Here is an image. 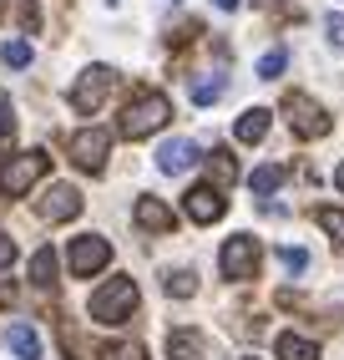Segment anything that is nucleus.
<instances>
[{
  "instance_id": "7c9ffc66",
  "label": "nucleus",
  "mask_w": 344,
  "mask_h": 360,
  "mask_svg": "<svg viewBox=\"0 0 344 360\" xmlns=\"http://www.w3.org/2000/svg\"><path fill=\"white\" fill-rule=\"evenodd\" d=\"M213 6H218V11H238V0H213Z\"/></svg>"
},
{
  "instance_id": "a211bd4d",
  "label": "nucleus",
  "mask_w": 344,
  "mask_h": 360,
  "mask_svg": "<svg viewBox=\"0 0 344 360\" xmlns=\"http://www.w3.org/2000/svg\"><path fill=\"white\" fill-rule=\"evenodd\" d=\"M208 173H213V188H228V183L238 178V162L228 158V148H218V153L208 158Z\"/></svg>"
},
{
  "instance_id": "ddd939ff",
  "label": "nucleus",
  "mask_w": 344,
  "mask_h": 360,
  "mask_svg": "<svg viewBox=\"0 0 344 360\" xmlns=\"http://www.w3.org/2000/svg\"><path fill=\"white\" fill-rule=\"evenodd\" d=\"M268 122H274V112H268V107H249V112L238 117V127H233V137H238V142H263Z\"/></svg>"
},
{
  "instance_id": "f3484780",
  "label": "nucleus",
  "mask_w": 344,
  "mask_h": 360,
  "mask_svg": "<svg viewBox=\"0 0 344 360\" xmlns=\"http://www.w3.org/2000/svg\"><path fill=\"white\" fill-rule=\"evenodd\" d=\"M31 284H41V290L56 284V249H36L31 254Z\"/></svg>"
},
{
  "instance_id": "c85d7f7f",
  "label": "nucleus",
  "mask_w": 344,
  "mask_h": 360,
  "mask_svg": "<svg viewBox=\"0 0 344 360\" xmlns=\"http://www.w3.org/2000/svg\"><path fill=\"white\" fill-rule=\"evenodd\" d=\"M279 259H284V269H293V274L309 269V254L304 249H279Z\"/></svg>"
},
{
  "instance_id": "6ab92c4d",
  "label": "nucleus",
  "mask_w": 344,
  "mask_h": 360,
  "mask_svg": "<svg viewBox=\"0 0 344 360\" xmlns=\"http://www.w3.org/2000/svg\"><path fill=\"white\" fill-rule=\"evenodd\" d=\"M162 290H167L172 300H187V295H198V274H192V269H172V274L162 279Z\"/></svg>"
},
{
  "instance_id": "4be33fe9",
  "label": "nucleus",
  "mask_w": 344,
  "mask_h": 360,
  "mask_svg": "<svg viewBox=\"0 0 344 360\" xmlns=\"http://www.w3.org/2000/svg\"><path fill=\"white\" fill-rule=\"evenodd\" d=\"M223 77H203V82H192V102H198V107H208V102H218V97H223Z\"/></svg>"
},
{
  "instance_id": "7ed1b4c3",
  "label": "nucleus",
  "mask_w": 344,
  "mask_h": 360,
  "mask_svg": "<svg viewBox=\"0 0 344 360\" xmlns=\"http://www.w3.org/2000/svg\"><path fill=\"white\" fill-rule=\"evenodd\" d=\"M132 309H137V284L132 279H112L91 295V320L96 325H121V320H132Z\"/></svg>"
},
{
  "instance_id": "c756f323",
  "label": "nucleus",
  "mask_w": 344,
  "mask_h": 360,
  "mask_svg": "<svg viewBox=\"0 0 344 360\" xmlns=\"http://www.w3.org/2000/svg\"><path fill=\"white\" fill-rule=\"evenodd\" d=\"M6 264H15V238L0 233V269H6Z\"/></svg>"
},
{
  "instance_id": "39448f33",
  "label": "nucleus",
  "mask_w": 344,
  "mask_h": 360,
  "mask_svg": "<svg viewBox=\"0 0 344 360\" xmlns=\"http://www.w3.org/2000/svg\"><path fill=\"white\" fill-rule=\"evenodd\" d=\"M66 264H71V274H77V279H91L96 269H107V264H112V244L102 233H81V238H71Z\"/></svg>"
},
{
  "instance_id": "5701e85b",
  "label": "nucleus",
  "mask_w": 344,
  "mask_h": 360,
  "mask_svg": "<svg viewBox=\"0 0 344 360\" xmlns=\"http://www.w3.org/2000/svg\"><path fill=\"white\" fill-rule=\"evenodd\" d=\"M284 66H289V51H284V46H274V51H268V56L258 61V77H263V82H274Z\"/></svg>"
},
{
  "instance_id": "a878e982",
  "label": "nucleus",
  "mask_w": 344,
  "mask_h": 360,
  "mask_svg": "<svg viewBox=\"0 0 344 360\" xmlns=\"http://www.w3.org/2000/svg\"><path fill=\"white\" fill-rule=\"evenodd\" d=\"M20 31H26V36L41 31V6H36V0H20Z\"/></svg>"
},
{
  "instance_id": "f03ea898",
  "label": "nucleus",
  "mask_w": 344,
  "mask_h": 360,
  "mask_svg": "<svg viewBox=\"0 0 344 360\" xmlns=\"http://www.w3.org/2000/svg\"><path fill=\"white\" fill-rule=\"evenodd\" d=\"M46 167H51V158H46L41 148L15 153L11 162H0V193H6V198L31 193V183H41V178H46Z\"/></svg>"
},
{
  "instance_id": "2f4dec72",
  "label": "nucleus",
  "mask_w": 344,
  "mask_h": 360,
  "mask_svg": "<svg viewBox=\"0 0 344 360\" xmlns=\"http://www.w3.org/2000/svg\"><path fill=\"white\" fill-rule=\"evenodd\" d=\"M334 188H339V193H344V162H339V173H334Z\"/></svg>"
},
{
  "instance_id": "423d86ee",
  "label": "nucleus",
  "mask_w": 344,
  "mask_h": 360,
  "mask_svg": "<svg viewBox=\"0 0 344 360\" xmlns=\"http://www.w3.org/2000/svg\"><path fill=\"white\" fill-rule=\"evenodd\" d=\"M284 117H289L293 137H324V132H329V117H324V107H319V102H309L304 91H289V97H284Z\"/></svg>"
},
{
  "instance_id": "9d476101",
  "label": "nucleus",
  "mask_w": 344,
  "mask_h": 360,
  "mask_svg": "<svg viewBox=\"0 0 344 360\" xmlns=\"http://www.w3.org/2000/svg\"><path fill=\"white\" fill-rule=\"evenodd\" d=\"M81 213V193L71 183H56V188H46V198H41V219H51V224H66V219H77Z\"/></svg>"
},
{
  "instance_id": "4468645a",
  "label": "nucleus",
  "mask_w": 344,
  "mask_h": 360,
  "mask_svg": "<svg viewBox=\"0 0 344 360\" xmlns=\"http://www.w3.org/2000/svg\"><path fill=\"white\" fill-rule=\"evenodd\" d=\"M274 350H279V360H319V345H314V340H304V335H293V330H284V335H279Z\"/></svg>"
},
{
  "instance_id": "2eb2a0df",
  "label": "nucleus",
  "mask_w": 344,
  "mask_h": 360,
  "mask_svg": "<svg viewBox=\"0 0 344 360\" xmlns=\"http://www.w3.org/2000/svg\"><path fill=\"white\" fill-rule=\"evenodd\" d=\"M6 345H11L20 360H41V335H36L31 325H11V330H6Z\"/></svg>"
},
{
  "instance_id": "0eeeda50",
  "label": "nucleus",
  "mask_w": 344,
  "mask_h": 360,
  "mask_svg": "<svg viewBox=\"0 0 344 360\" xmlns=\"http://www.w3.org/2000/svg\"><path fill=\"white\" fill-rule=\"evenodd\" d=\"M218 269L228 279H253L258 274V238L253 233H233L223 244V254H218Z\"/></svg>"
},
{
  "instance_id": "aec40b11",
  "label": "nucleus",
  "mask_w": 344,
  "mask_h": 360,
  "mask_svg": "<svg viewBox=\"0 0 344 360\" xmlns=\"http://www.w3.org/2000/svg\"><path fill=\"white\" fill-rule=\"evenodd\" d=\"M314 219H319V229H324L334 244L344 249V208H314Z\"/></svg>"
},
{
  "instance_id": "f257e3e1",
  "label": "nucleus",
  "mask_w": 344,
  "mask_h": 360,
  "mask_svg": "<svg viewBox=\"0 0 344 360\" xmlns=\"http://www.w3.org/2000/svg\"><path fill=\"white\" fill-rule=\"evenodd\" d=\"M167 117H172V102L162 97V91H142V97L127 102V112H121L117 132L137 142V137H152L157 127H167Z\"/></svg>"
},
{
  "instance_id": "f8f14e48",
  "label": "nucleus",
  "mask_w": 344,
  "mask_h": 360,
  "mask_svg": "<svg viewBox=\"0 0 344 360\" xmlns=\"http://www.w3.org/2000/svg\"><path fill=\"white\" fill-rule=\"evenodd\" d=\"M137 229L147 233H172V208L162 198H137Z\"/></svg>"
},
{
  "instance_id": "cd10ccee",
  "label": "nucleus",
  "mask_w": 344,
  "mask_h": 360,
  "mask_svg": "<svg viewBox=\"0 0 344 360\" xmlns=\"http://www.w3.org/2000/svg\"><path fill=\"white\" fill-rule=\"evenodd\" d=\"M324 36H329V46H339V51H344V11L324 15Z\"/></svg>"
},
{
  "instance_id": "20e7f679",
  "label": "nucleus",
  "mask_w": 344,
  "mask_h": 360,
  "mask_svg": "<svg viewBox=\"0 0 344 360\" xmlns=\"http://www.w3.org/2000/svg\"><path fill=\"white\" fill-rule=\"evenodd\" d=\"M112 86H117V71L112 66H86L81 77H77V86H71V107H77L81 117H91L96 107L107 102Z\"/></svg>"
},
{
  "instance_id": "412c9836",
  "label": "nucleus",
  "mask_w": 344,
  "mask_h": 360,
  "mask_svg": "<svg viewBox=\"0 0 344 360\" xmlns=\"http://www.w3.org/2000/svg\"><path fill=\"white\" fill-rule=\"evenodd\" d=\"M249 183H253V193H258V198H268V193H274V188L284 183V167H274V162H263V167H258V173H253Z\"/></svg>"
},
{
  "instance_id": "72a5a7b5",
  "label": "nucleus",
  "mask_w": 344,
  "mask_h": 360,
  "mask_svg": "<svg viewBox=\"0 0 344 360\" xmlns=\"http://www.w3.org/2000/svg\"><path fill=\"white\" fill-rule=\"evenodd\" d=\"M249 360H253V355H249Z\"/></svg>"
},
{
  "instance_id": "6e6552de",
  "label": "nucleus",
  "mask_w": 344,
  "mask_h": 360,
  "mask_svg": "<svg viewBox=\"0 0 344 360\" xmlns=\"http://www.w3.org/2000/svg\"><path fill=\"white\" fill-rule=\"evenodd\" d=\"M107 153H112V132L107 127H86V132L71 137V162H77L81 173H102Z\"/></svg>"
},
{
  "instance_id": "9b49d317",
  "label": "nucleus",
  "mask_w": 344,
  "mask_h": 360,
  "mask_svg": "<svg viewBox=\"0 0 344 360\" xmlns=\"http://www.w3.org/2000/svg\"><path fill=\"white\" fill-rule=\"evenodd\" d=\"M192 162H198V142H192V137H172V142L157 148V167H162V173H187Z\"/></svg>"
},
{
  "instance_id": "bb28decb",
  "label": "nucleus",
  "mask_w": 344,
  "mask_h": 360,
  "mask_svg": "<svg viewBox=\"0 0 344 360\" xmlns=\"http://www.w3.org/2000/svg\"><path fill=\"white\" fill-rule=\"evenodd\" d=\"M15 132V107H11V91H0V142Z\"/></svg>"
},
{
  "instance_id": "dca6fc26",
  "label": "nucleus",
  "mask_w": 344,
  "mask_h": 360,
  "mask_svg": "<svg viewBox=\"0 0 344 360\" xmlns=\"http://www.w3.org/2000/svg\"><path fill=\"white\" fill-rule=\"evenodd\" d=\"M167 355H172V360H203L208 350H203V340H198L192 330H172V335H167Z\"/></svg>"
},
{
  "instance_id": "b1692460",
  "label": "nucleus",
  "mask_w": 344,
  "mask_h": 360,
  "mask_svg": "<svg viewBox=\"0 0 344 360\" xmlns=\"http://www.w3.org/2000/svg\"><path fill=\"white\" fill-rule=\"evenodd\" d=\"M96 360H147V350H142L137 340H121V345H107Z\"/></svg>"
},
{
  "instance_id": "473e14b6",
  "label": "nucleus",
  "mask_w": 344,
  "mask_h": 360,
  "mask_svg": "<svg viewBox=\"0 0 344 360\" xmlns=\"http://www.w3.org/2000/svg\"><path fill=\"white\" fill-rule=\"evenodd\" d=\"M0 11H6V0H0Z\"/></svg>"
},
{
  "instance_id": "393cba45",
  "label": "nucleus",
  "mask_w": 344,
  "mask_h": 360,
  "mask_svg": "<svg viewBox=\"0 0 344 360\" xmlns=\"http://www.w3.org/2000/svg\"><path fill=\"white\" fill-rule=\"evenodd\" d=\"M0 61H6V66H31V46L26 41H6V46H0Z\"/></svg>"
},
{
  "instance_id": "1a4fd4ad",
  "label": "nucleus",
  "mask_w": 344,
  "mask_h": 360,
  "mask_svg": "<svg viewBox=\"0 0 344 360\" xmlns=\"http://www.w3.org/2000/svg\"><path fill=\"white\" fill-rule=\"evenodd\" d=\"M223 188H213V183H198V188H187V193H183V213H187V219L192 224H218V219H223Z\"/></svg>"
}]
</instances>
